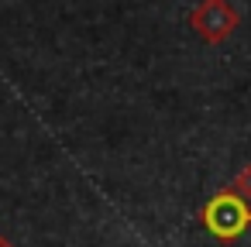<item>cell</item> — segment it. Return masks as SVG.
<instances>
[{"mask_svg": "<svg viewBox=\"0 0 251 247\" xmlns=\"http://www.w3.org/2000/svg\"><path fill=\"white\" fill-rule=\"evenodd\" d=\"M227 189H230V192H237L241 199H248V202H251V165H244V168L234 175V182H230Z\"/></svg>", "mask_w": 251, "mask_h": 247, "instance_id": "obj_3", "label": "cell"}, {"mask_svg": "<svg viewBox=\"0 0 251 247\" xmlns=\"http://www.w3.org/2000/svg\"><path fill=\"white\" fill-rule=\"evenodd\" d=\"M0 247H14V244H11V240H7L4 233H0Z\"/></svg>", "mask_w": 251, "mask_h": 247, "instance_id": "obj_4", "label": "cell"}, {"mask_svg": "<svg viewBox=\"0 0 251 247\" xmlns=\"http://www.w3.org/2000/svg\"><path fill=\"white\" fill-rule=\"evenodd\" d=\"M241 24V14L234 11L230 0H200L189 14V28L206 42V45H220L234 35V28Z\"/></svg>", "mask_w": 251, "mask_h": 247, "instance_id": "obj_2", "label": "cell"}, {"mask_svg": "<svg viewBox=\"0 0 251 247\" xmlns=\"http://www.w3.org/2000/svg\"><path fill=\"white\" fill-rule=\"evenodd\" d=\"M200 220L206 226V233H213L217 240H237L248 226H251V202L241 199L230 189H220L217 196H210L200 209Z\"/></svg>", "mask_w": 251, "mask_h": 247, "instance_id": "obj_1", "label": "cell"}]
</instances>
